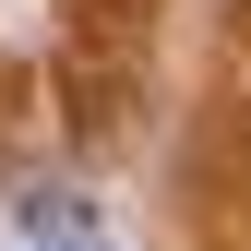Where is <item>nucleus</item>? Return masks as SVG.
I'll return each mask as SVG.
<instances>
[{"instance_id":"f257e3e1","label":"nucleus","mask_w":251,"mask_h":251,"mask_svg":"<svg viewBox=\"0 0 251 251\" xmlns=\"http://www.w3.org/2000/svg\"><path fill=\"white\" fill-rule=\"evenodd\" d=\"M12 227H24V239H60V251H108L84 192H24V203H12Z\"/></svg>"}]
</instances>
